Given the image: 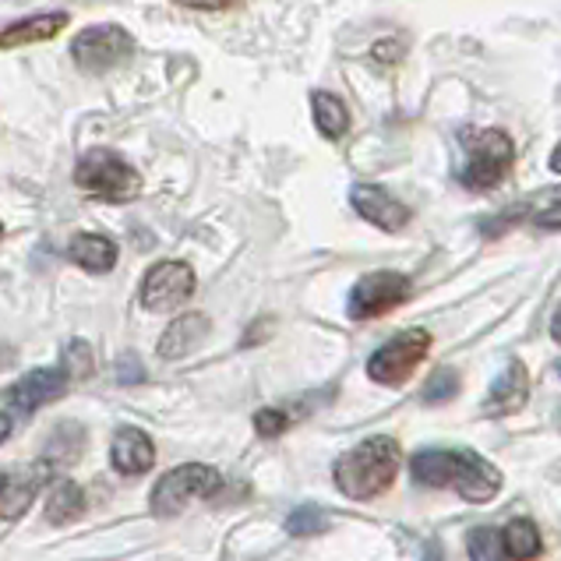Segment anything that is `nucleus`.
<instances>
[{
	"label": "nucleus",
	"instance_id": "f257e3e1",
	"mask_svg": "<svg viewBox=\"0 0 561 561\" xmlns=\"http://www.w3.org/2000/svg\"><path fill=\"white\" fill-rule=\"evenodd\" d=\"M410 473L424 488H456L473 505L491 502L502 491V473L467 448H424L410 462Z\"/></svg>",
	"mask_w": 561,
	"mask_h": 561
},
{
	"label": "nucleus",
	"instance_id": "f03ea898",
	"mask_svg": "<svg viewBox=\"0 0 561 561\" xmlns=\"http://www.w3.org/2000/svg\"><path fill=\"white\" fill-rule=\"evenodd\" d=\"M396 470H399V445L385 435H375L335 459L332 477H335V488H340L346 499L367 502L392 488Z\"/></svg>",
	"mask_w": 561,
	"mask_h": 561
},
{
	"label": "nucleus",
	"instance_id": "7ed1b4c3",
	"mask_svg": "<svg viewBox=\"0 0 561 561\" xmlns=\"http://www.w3.org/2000/svg\"><path fill=\"white\" fill-rule=\"evenodd\" d=\"M75 184L85 187L89 195L106 198V202H127L141 191L138 170L127 163L121 152H110V149H92L78 159Z\"/></svg>",
	"mask_w": 561,
	"mask_h": 561
},
{
	"label": "nucleus",
	"instance_id": "20e7f679",
	"mask_svg": "<svg viewBox=\"0 0 561 561\" xmlns=\"http://www.w3.org/2000/svg\"><path fill=\"white\" fill-rule=\"evenodd\" d=\"M467 146V170H462V184L473 191H491L505 181L512 167V141L505 131H467L462 135Z\"/></svg>",
	"mask_w": 561,
	"mask_h": 561
},
{
	"label": "nucleus",
	"instance_id": "39448f33",
	"mask_svg": "<svg viewBox=\"0 0 561 561\" xmlns=\"http://www.w3.org/2000/svg\"><path fill=\"white\" fill-rule=\"evenodd\" d=\"M219 488V473L205 462H187V467L170 470L159 484L152 488V512L156 516H178L191 502L198 499H213Z\"/></svg>",
	"mask_w": 561,
	"mask_h": 561
},
{
	"label": "nucleus",
	"instance_id": "423d86ee",
	"mask_svg": "<svg viewBox=\"0 0 561 561\" xmlns=\"http://www.w3.org/2000/svg\"><path fill=\"white\" fill-rule=\"evenodd\" d=\"M131 50H135V39L127 36L121 25H89L85 32H78L71 43L75 64L85 75H103V71L121 68V64L131 57Z\"/></svg>",
	"mask_w": 561,
	"mask_h": 561
},
{
	"label": "nucleus",
	"instance_id": "0eeeda50",
	"mask_svg": "<svg viewBox=\"0 0 561 561\" xmlns=\"http://www.w3.org/2000/svg\"><path fill=\"white\" fill-rule=\"evenodd\" d=\"M427 350H431V335L424 329L399 332L396 340L375 350V357L367 360V375L378 385H403L416 371V364L427 357Z\"/></svg>",
	"mask_w": 561,
	"mask_h": 561
},
{
	"label": "nucleus",
	"instance_id": "6e6552de",
	"mask_svg": "<svg viewBox=\"0 0 561 561\" xmlns=\"http://www.w3.org/2000/svg\"><path fill=\"white\" fill-rule=\"evenodd\" d=\"M410 279L403 272H367L364 279H357L354 294H350V318H381L392 308H399L410 297Z\"/></svg>",
	"mask_w": 561,
	"mask_h": 561
},
{
	"label": "nucleus",
	"instance_id": "1a4fd4ad",
	"mask_svg": "<svg viewBox=\"0 0 561 561\" xmlns=\"http://www.w3.org/2000/svg\"><path fill=\"white\" fill-rule=\"evenodd\" d=\"M195 294V272L184 262H159L146 272L141 283V308L146 311H173Z\"/></svg>",
	"mask_w": 561,
	"mask_h": 561
},
{
	"label": "nucleus",
	"instance_id": "9d476101",
	"mask_svg": "<svg viewBox=\"0 0 561 561\" xmlns=\"http://www.w3.org/2000/svg\"><path fill=\"white\" fill-rule=\"evenodd\" d=\"M68 385H71V378L64 367H36V371L19 378V385L8 392V399L19 413H32L46 403H54V399H60L64 392H68Z\"/></svg>",
	"mask_w": 561,
	"mask_h": 561
},
{
	"label": "nucleus",
	"instance_id": "9b49d317",
	"mask_svg": "<svg viewBox=\"0 0 561 561\" xmlns=\"http://www.w3.org/2000/svg\"><path fill=\"white\" fill-rule=\"evenodd\" d=\"M350 202H354L357 213L367 219V222H375L378 230H403L407 222H410V208L392 198L389 191L378 187V184H357L354 191H350Z\"/></svg>",
	"mask_w": 561,
	"mask_h": 561
},
{
	"label": "nucleus",
	"instance_id": "f8f14e48",
	"mask_svg": "<svg viewBox=\"0 0 561 561\" xmlns=\"http://www.w3.org/2000/svg\"><path fill=\"white\" fill-rule=\"evenodd\" d=\"M110 462H114V470L124 477H141L156 467V445L146 431L121 427L114 435V445H110Z\"/></svg>",
	"mask_w": 561,
	"mask_h": 561
},
{
	"label": "nucleus",
	"instance_id": "ddd939ff",
	"mask_svg": "<svg viewBox=\"0 0 561 561\" xmlns=\"http://www.w3.org/2000/svg\"><path fill=\"white\" fill-rule=\"evenodd\" d=\"M526 396H530V375H526L523 360H508L505 371L494 378L488 403H484V416H508L519 413L526 407Z\"/></svg>",
	"mask_w": 561,
	"mask_h": 561
},
{
	"label": "nucleus",
	"instance_id": "4468645a",
	"mask_svg": "<svg viewBox=\"0 0 561 561\" xmlns=\"http://www.w3.org/2000/svg\"><path fill=\"white\" fill-rule=\"evenodd\" d=\"M205 335H208V314H202V311L181 314L178 322H170V329L159 335V357L178 360V357L195 354V350L205 343Z\"/></svg>",
	"mask_w": 561,
	"mask_h": 561
},
{
	"label": "nucleus",
	"instance_id": "2eb2a0df",
	"mask_svg": "<svg viewBox=\"0 0 561 561\" xmlns=\"http://www.w3.org/2000/svg\"><path fill=\"white\" fill-rule=\"evenodd\" d=\"M64 25H68V14H64V11H54V14H28V19L14 22L8 28H0V50H14V46H28V43L54 39Z\"/></svg>",
	"mask_w": 561,
	"mask_h": 561
},
{
	"label": "nucleus",
	"instance_id": "dca6fc26",
	"mask_svg": "<svg viewBox=\"0 0 561 561\" xmlns=\"http://www.w3.org/2000/svg\"><path fill=\"white\" fill-rule=\"evenodd\" d=\"M68 259L85 272H110L117 265V244L103 233H78L68 248Z\"/></svg>",
	"mask_w": 561,
	"mask_h": 561
},
{
	"label": "nucleus",
	"instance_id": "f3484780",
	"mask_svg": "<svg viewBox=\"0 0 561 561\" xmlns=\"http://www.w3.org/2000/svg\"><path fill=\"white\" fill-rule=\"evenodd\" d=\"M502 548H505V558L512 561H534L543 543L530 519H512L502 530Z\"/></svg>",
	"mask_w": 561,
	"mask_h": 561
},
{
	"label": "nucleus",
	"instance_id": "a211bd4d",
	"mask_svg": "<svg viewBox=\"0 0 561 561\" xmlns=\"http://www.w3.org/2000/svg\"><path fill=\"white\" fill-rule=\"evenodd\" d=\"M311 110H314V124L318 131H322L325 138H343L346 127H350V114L340 95L332 92H314L311 95Z\"/></svg>",
	"mask_w": 561,
	"mask_h": 561
},
{
	"label": "nucleus",
	"instance_id": "6ab92c4d",
	"mask_svg": "<svg viewBox=\"0 0 561 561\" xmlns=\"http://www.w3.org/2000/svg\"><path fill=\"white\" fill-rule=\"evenodd\" d=\"M82 505H85L82 488H78L75 480H57L50 499H46V519H50L54 526H64V523L82 516Z\"/></svg>",
	"mask_w": 561,
	"mask_h": 561
},
{
	"label": "nucleus",
	"instance_id": "aec40b11",
	"mask_svg": "<svg viewBox=\"0 0 561 561\" xmlns=\"http://www.w3.org/2000/svg\"><path fill=\"white\" fill-rule=\"evenodd\" d=\"M467 551L470 561H508L502 548V530H488V526H480L467 537Z\"/></svg>",
	"mask_w": 561,
	"mask_h": 561
},
{
	"label": "nucleus",
	"instance_id": "412c9836",
	"mask_svg": "<svg viewBox=\"0 0 561 561\" xmlns=\"http://www.w3.org/2000/svg\"><path fill=\"white\" fill-rule=\"evenodd\" d=\"M329 530V516L318 505H304L297 508L290 519H286V534L290 537H318Z\"/></svg>",
	"mask_w": 561,
	"mask_h": 561
},
{
	"label": "nucleus",
	"instance_id": "4be33fe9",
	"mask_svg": "<svg viewBox=\"0 0 561 561\" xmlns=\"http://www.w3.org/2000/svg\"><path fill=\"white\" fill-rule=\"evenodd\" d=\"M92 367H95V360H92V346H89L85 340L68 343V350H64V371H68V378L82 381V378L92 375Z\"/></svg>",
	"mask_w": 561,
	"mask_h": 561
},
{
	"label": "nucleus",
	"instance_id": "5701e85b",
	"mask_svg": "<svg viewBox=\"0 0 561 561\" xmlns=\"http://www.w3.org/2000/svg\"><path fill=\"white\" fill-rule=\"evenodd\" d=\"M459 392V378L456 371H438L435 378L427 381V389H424V403H445V399H453Z\"/></svg>",
	"mask_w": 561,
	"mask_h": 561
},
{
	"label": "nucleus",
	"instance_id": "b1692460",
	"mask_svg": "<svg viewBox=\"0 0 561 561\" xmlns=\"http://www.w3.org/2000/svg\"><path fill=\"white\" fill-rule=\"evenodd\" d=\"M286 427H290V416H286L283 410H259L254 413V431H259L262 438H276Z\"/></svg>",
	"mask_w": 561,
	"mask_h": 561
},
{
	"label": "nucleus",
	"instance_id": "393cba45",
	"mask_svg": "<svg viewBox=\"0 0 561 561\" xmlns=\"http://www.w3.org/2000/svg\"><path fill=\"white\" fill-rule=\"evenodd\" d=\"M537 227H543V230H561V202H554L551 208L537 213Z\"/></svg>",
	"mask_w": 561,
	"mask_h": 561
},
{
	"label": "nucleus",
	"instance_id": "a878e982",
	"mask_svg": "<svg viewBox=\"0 0 561 561\" xmlns=\"http://www.w3.org/2000/svg\"><path fill=\"white\" fill-rule=\"evenodd\" d=\"M138 378H141V364H138L135 357H131V360L124 357V360H121V381H138Z\"/></svg>",
	"mask_w": 561,
	"mask_h": 561
},
{
	"label": "nucleus",
	"instance_id": "bb28decb",
	"mask_svg": "<svg viewBox=\"0 0 561 561\" xmlns=\"http://www.w3.org/2000/svg\"><path fill=\"white\" fill-rule=\"evenodd\" d=\"M11 435V413H0V442Z\"/></svg>",
	"mask_w": 561,
	"mask_h": 561
},
{
	"label": "nucleus",
	"instance_id": "cd10ccee",
	"mask_svg": "<svg viewBox=\"0 0 561 561\" xmlns=\"http://www.w3.org/2000/svg\"><path fill=\"white\" fill-rule=\"evenodd\" d=\"M551 335L561 343V308L554 311V318H551Z\"/></svg>",
	"mask_w": 561,
	"mask_h": 561
},
{
	"label": "nucleus",
	"instance_id": "c85d7f7f",
	"mask_svg": "<svg viewBox=\"0 0 561 561\" xmlns=\"http://www.w3.org/2000/svg\"><path fill=\"white\" fill-rule=\"evenodd\" d=\"M551 170H554V173H561V146H558V149H554V156H551Z\"/></svg>",
	"mask_w": 561,
	"mask_h": 561
},
{
	"label": "nucleus",
	"instance_id": "c756f323",
	"mask_svg": "<svg viewBox=\"0 0 561 561\" xmlns=\"http://www.w3.org/2000/svg\"><path fill=\"white\" fill-rule=\"evenodd\" d=\"M8 484H11V480H8V473L0 470V499H4V494H8Z\"/></svg>",
	"mask_w": 561,
	"mask_h": 561
},
{
	"label": "nucleus",
	"instance_id": "7c9ffc66",
	"mask_svg": "<svg viewBox=\"0 0 561 561\" xmlns=\"http://www.w3.org/2000/svg\"><path fill=\"white\" fill-rule=\"evenodd\" d=\"M0 237H4V227H0Z\"/></svg>",
	"mask_w": 561,
	"mask_h": 561
}]
</instances>
